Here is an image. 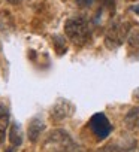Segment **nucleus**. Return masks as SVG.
<instances>
[{"mask_svg": "<svg viewBox=\"0 0 139 152\" xmlns=\"http://www.w3.org/2000/svg\"><path fill=\"white\" fill-rule=\"evenodd\" d=\"M64 33L75 45H84L90 40V27L88 21L84 17H76L67 20L64 24Z\"/></svg>", "mask_w": 139, "mask_h": 152, "instance_id": "f257e3e1", "label": "nucleus"}, {"mask_svg": "<svg viewBox=\"0 0 139 152\" xmlns=\"http://www.w3.org/2000/svg\"><path fill=\"white\" fill-rule=\"evenodd\" d=\"M93 2H94V0H76V3H78L81 8H88V6L93 5Z\"/></svg>", "mask_w": 139, "mask_h": 152, "instance_id": "9d476101", "label": "nucleus"}, {"mask_svg": "<svg viewBox=\"0 0 139 152\" xmlns=\"http://www.w3.org/2000/svg\"><path fill=\"white\" fill-rule=\"evenodd\" d=\"M126 36H127V24L120 21V20L112 21L106 30V34H105V45L109 49L118 48L124 42Z\"/></svg>", "mask_w": 139, "mask_h": 152, "instance_id": "f03ea898", "label": "nucleus"}, {"mask_svg": "<svg viewBox=\"0 0 139 152\" xmlns=\"http://www.w3.org/2000/svg\"><path fill=\"white\" fill-rule=\"evenodd\" d=\"M9 140L14 146H20L23 143V133H21V128L17 122H14L9 128Z\"/></svg>", "mask_w": 139, "mask_h": 152, "instance_id": "6e6552de", "label": "nucleus"}, {"mask_svg": "<svg viewBox=\"0 0 139 152\" xmlns=\"http://www.w3.org/2000/svg\"><path fill=\"white\" fill-rule=\"evenodd\" d=\"M9 125V110L5 104H0V145L5 140V133Z\"/></svg>", "mask_w": 139, "mask_h": 152, "instance_id": "0eeeda50", "label": "nucleus"}, {"mask_svg": "<svg viewBox=\"0 0 139 152\" xmlns=\"http://www.w3.org/2000/svg\"><path fill=\"white\" fill-rule=\"evenodd\" d=\"M90 127L99 139H105L111 133V124L103 113H96L90 121Z\"/></svg>", "mask_w": 139, "mask_h": 152, "instance_id": "7ed1b4c3", "label": "nucleus"}, {"mask_svg": "<svg viewBox=\"0 0 139 152\" xmlns=\"http://www.w3.org/2000/svg\"><path fill=\"white\" fill-rule=\"evenodd\" d=\"M43 128H45L43 121H40L39 118L32 119L30 124H29V139H30L32 142H36V140L39 139L40 133L43 131Z\"/></svg>", "mask_w": 139, "mask_h": 152, "instance_id": "423d86ee", "label": "nucleus"}, {"mask_svg": "<svg viewBox=\"0 0 139 152\" xmlns=\"http://www.w3.org/2000/svg\"><path fill=\"white\" fill-rule=\"evenodd\" d=\"M6 152H15V151H14V149H8Z\"/></svg>", "mask_w": 139, "mask_h": 152, "instance_id": "ddd939ff", "label": "nucleus"}, {"mask_svg": "<svg viewBox=\"0 0 139 152\" xmlns=\"http://www.w3.org/2000/svg\"><path fill=\"white\" fill-rule=\"evenodd\" d=\"M72 112H74V107H72L71 103L66 102V100H58V102L54 104V107H52V110H51V115H52L54 119L60 121V119L67 118L69 115H72Z\"/></svg>", "mask_w": 139, "mask_h": 152, "instance_id": "20e7f679", "label": "nucleus"}, {"mask_svg": "<svg viewBox=\"0 0 139 152\" xmlns=\"http://www.w3.org/2000/svg\"><path fill=\"white\" fill-rule=\"evenodd\" d=\"M124 124L129 130L139 131V107H133L127 112L124 118Z\"/></svg>", "mask_w": 139, "mask_h": 152, "instance_id": "39448f33", "label": "nucleus"}, {"mask_svg": "<svg viewBox=\"0 0 139 152\" xmlns=\"http://www.w3.org/2000/svg\"><path fill=\"white\" fill-rule=\"evenodd\" d=\"M132 9H133V12H135V14H138V15H139V5H138V6H135V8H132Z\"/></svg>", "mask_w": 139, "mask_h": 152, "instance_id": "9b49d317", "label": "nucleus"}, {"mask_svg": "<svg viewBox=\"0 0 139 152\" xmlns=\"http://www.w3.org/2000/svg\"><path fill=\"white\" fill-rule=\"evenodd\" d=\"M54 43H55L54 46H55V49H57L58 54H63V52L66 51V42H64L63 37H58V36H57V37L54 39Z\"/></svg>", "mask_w": 139, "mask_h": 152, "instance_id": "1a4fd4ad", "label": "nucleus"}, {"mask_svg": "<svg viewBox=\"0 0 139 152\" xmlns=\"http://www.w3.org/2000/svg\"><path fill=\"white\" fill-rule=\"evenodd\" d=\"M8 2H9V3H14V5H15V3H20L21 0H8Z\"/></svg>", "mask_w": 139, "mask_h": 152, "instance_id": "f8f14e48", "label": "nucleus"}]
</instances>
